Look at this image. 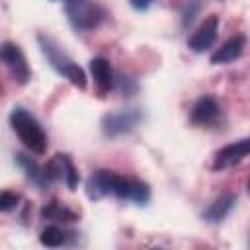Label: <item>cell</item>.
I'll return each mask as SVG.
<instances>
[{
    "instance_id": "obj_12",
    "label": "cell",
    "mask_w": 250,
    "mask_h": 250,
    "mask_svg": "<svg viewBox=\"0 0 250 250\" xmlns=\"http://www.w3.org/2000/svg\"><path fill=\"white\" fill-rule=\"evenodd\" d=\"M244 45H246V37H244L242 33H238V35L227 39L221 47H217V51L211 55L209 62H211V64H229V62L236 61V59L242 55Z\"/></svg>"
},
{
    "instance_id": "obj_22",
    "label": "cell",
    "mask_w": 250,
    "mask_h": 250,
    "mask_svg": "<svg viewBox=\"0 0 250 250\" xmlns=\"http://www.w3.org/2000/svg\"><path fill=\"white\" fill-rule=\"evenodd\" d=\"M53 2H55V0H53Z\"/></svg>"
},
{
    "instance_id": "obj_16",
    "label": "cell",
    "mask_w": 250,
    "mask_h": 250,
    "mask_svg": "<svg viewBox=\"0 0 250 250\" xmlns=\"http://www.w3.org/2000/svg\"><path fill=\"white\" fill-rule=\"evenodd\" d=\"M57 156H59V160H61V178H62L64 186H66L70 191H74V189L78 188L80 174H78V170H76V166H74V162L70 160L68 154L57 152Z\"/></svg>"
},
{
    "instance_id": "obj_15",
    "label": "cell",
    "mask_w": 250,
    "mask_h": 250,
    "mask_svg": "<svg viewBox=\"0 0 250 250\" xmlns=\"http://www.w3.org/2000/svg\"><path fill=\"white\" fill-rule=\"evenodd\" d=\"M74 238H76L74 230H66V229L59 227V225H49L39 234V242L43 246H47V248H59V246L70 244Z\"/></svg>"
},
{
    "instance_id": "obj_1",
    "label": "cell",
    "mask_w": 250,
    "mask_h": 250,
    "mask_svg": "<svg viewBox=\"0 0 250 250\" xmlns=\"http://www.w3.org/2000/svg\"><path fill=\"white\" fill-rule=\"evenodd\" d=\"M86 195L94 201L115 195L121 201H133L137 205H146L150 199V188L137 178L121 176L111 170H96L86 180Z\"/></svg>"
},
{
    "instance_id": "obj_14",
    "label": "cell",
    "mask_w": 250,
    "mask_h": 250,
    "mask_svg": "<svg viewBox=\"0 0 250 250\" xmlns=\"http://www.w3.org/2000/svg\"><path fill=\"white\" fill-rule=\"evenodd\" d=\"M41 219L51 221V223H74L78 221V213L72 211L70 207H66L64 203H61L59 199H51L49 203H45L41 207Z\"/></svg>"
},
{
    "instance_id": "obj_11",
    "label": "cell",
    "mask_w": 250,
    "mask_h": 250,
    "mask_svg": "<svg viewBox=\"0 0 250 250\" xmlns=\"http://www.w3.org/2000/svg\"><path fill=\"white\" fill-rule=\"evenodd\" d=\"M90 74L94 78V84L100 92V96L107 94L113 86H115V78H113V70L107 59L104 57H94L90 61Z\"/></svg>"
},
{
    "instance_id": "obj_18",
    "label": "cell",
    "mask_w": 250,
    "mask_h": 250,
    "mask_svg": "<svg viewBox=\"0 0 250 250\" xmlns=\"http://www.w3.org/2000/svg\"><path fill=\"white\" fill-rule=\"evenodd\" d=\"M117 90H119V92H125L123 96H131V94L137 90V84H135V80H133V78L121 76V78L117 80Z\"/></svg>"
},
{
    "instance_id": "obj_8",
    "label": "cell",
    "mask_w": 250,
    "mask_h": 250,
    "mask_svg": "<svg viewBox=\"0 0 250 250\" xmlns=\"http://www.w3.org/2000/svg\"><path fill=\"white\" fill-rule=\"evenodd\" d=\"M217 31H219V16L211 14L203 20V23L189 35L188 39V47L193 51V53H203L207 51L215 39H217Z\"/></svg>"
},
{
    "instance_id": "obj_5",
    "label": "cell",
    "mask_w": 250,
    "mask_h": 250,
    "mask_svg": "<svg viewBox=\"0 0 250 250\" xmlns=\"http://www.w3.org/2000/svg\"><path fill=\"white\" fill-rule=\"evenodd\" d=\"M0 57H2V62L8 70V74L12 76V80L20 86H25L29 80H31V68L27 64V59L23 55V51L12 43V41H4L2 43V49H0Z\"/></svg>"
},
{
    "instance_id": "obj_17",
    "label": "cell",
    "mask_w": 250,
    "mask_h": 250,
    "mask_svg": "<svg viewBox=\"0 0 250 250\" xmlns=\"http://www.w3.org/2000/svg\"><path fill=\"white\" fill-rule=\"evenodd\" d=\"M18 201H20V195H18L16 191L4 189V191L0 193V209H2L4 213L16 209V207H18Z\"/></svg>"
},
{
    "instance_id": "obj_10",
    "label": "cell",
    "mask_w": 250,
    "mask_h": 250,
    "mask_svg": "<svg viewBox=\"0 0 250 250\" xmlns=\"http://www.w3.org/2000/svg\"><path fill=\"white\" fill-rule=\"evenodd\" d=\"M16 164L23 170V174H25V178L33 184V186H37L39 189H47L49 186H51V180H49V176H47V170H45V164L41 166L35 158H31V156H27V154H23V152H16Z\"/></svg>"
},
{
    "instance_id": "obj_9",
    "label": "cell",
    "mask_w": 250,
    "mask_h": 250,
    "mask_svg": "<svg viewBox=\"0 0 250 250\" xmlns=\"http://www.w3.org/2000/svg\"><path fill=\"white\" fill-rule=\"evenodd\" d=\"M221 113V107L217 104V100L213 96H201L193 107H191V113H189V121L195 125V127H209L211 123L217 121Z\"/></svg>"
},
{
    "instance_id": "obj_7",
    "label": "cell",
    "mask_w": 250,
    "mask_h": 250,
    "mask_svg": "<svg viewBox=\"0 0 250 250\" xmlns=\"http://www.w3.org/2000/svg\"><path fill=\"white\" fill-rule=\"evenodd\" d=\"M246 156H250V137L229 143L223 148H219L215 154V160H213V170L230 168V166L238 164L240 160H244Z\"/></svg>"
},
{
    "instance_id": "obj_4",
    "label": "cell",
    "mask_w": 250,
    "mask_h": 250,
    "mask_svg": "<svg viewBox=\"0 0 250 250\" xmlns=\"http://www.w3.org/2000/svg\"><path fill=\"white\" fill-rule=\"evenodd\" d=\"M62 2H64L66 20L74 31H92L105 18V12L92 0H62Z\"/></svg>"
},
{
    "instance_id": "obj_20",
    "label": "cell",
    "mask_w": 250,
    "mask_h": 250,
    "mask_svg": "<svg viewBox=\"0 0 250 250\" xmlns=\"http://www.w3.org/2000/svg\"><path fill=\"white\" fill-rule=\"evenodd\" d=\"M129 2H131V6H133L135 10H146L152 0H129Z\"/></svg>"
},
{
    "instance_id": "obj_2",
    "label": "cell",
    "mask_w": 250,
    "mask_h": 250,
    "mask_svg": "<svg viewBox=\"0 0 250 250\" xmlns=\"http://www.w3.org/2000/svg\"><path fill=\"white\" fill-rule=\"evenodd\" d=\"M37 43H39V49L43 53V57L47 59V62L55 68V72H59L61 76H64L72 86L84 90L88 80H86V72L66 55V51L49 35L45 33H39L37 35Z\"/></svg>"
},
{
    "instance_id": "obj_19",
    "label": "cell",
    "mask_w": 250,
    "mask_h": 250,
    "mask_svg": "<svg viewBox=\"0 0 250 250\" xmlns=\"http://www.w3.org/2000/svg\"><path fill=\"white\" fill-rule=\"evenodd\" d=\"M197 8H199V4H193L191 8H188V10L184 12V18H182V25H184V27H189V25H191V21H193V18H195V12H197Z\"/></svg>"
},
{
    "instance_id": "obj_13",
    "label": "cell",
    "mask_w": 250,
    "mask_h": 250,
    "mask_svg": "<svg viewBox=\"0 0 250 250\" xmlns=\"http://www.w3.org/2000/svg\"><path fill=\"white\" fill-rule=\"evenodd\" d=\"M234 203H236V195H232V193H225V195H221L219 199H215V201L201 213V219H203L205 223L217 225V223H221V221L232 211Z\"/></svg>"
},
{
    "instance_id": "obj_3",
    "label": "cell",
    "mask_w": 250,
    "mask_h": 250,
    "mask_svg": "<svg viewBox=\"0 0 250 250\" xmlns=\"http://www.w3.org/2000/svg\"><path fill=\"white\" fill-rule=\"evenodd\" d=\"M10 125L18 139L23 143L25 148H29L33 154H43L47 150V135L39 121L23 107H14L10 113Z\"/></svg>"
},
{
    "instance_id": "obj_21",
    "label": "cell",
    "mask_w": 250,
    "mask_h": 250,
    "mask_svg": "<svg viewBox=\"0 0 250 250\" xmlns=\"http://www.w3.org/2000/svg\"><path fill=\"white\" fill-rule=\"evenodd\" d=\"M248 191H250V180H248Z\"/></svg>"
},
{
    "instance_id": "obj_6",
    "label": "cell",
    "mask_w": 250,
    "mask_h": 250,
    "mask_svg": "<svg viewBox=\"0 0 250 250\" xmlns=\"http://www.w3.org/2000/svg\"><path fill=\"white\" fill-rule=\"evenodd\" d=\"M143 119V113L137 107L121 109L115 113H105L102 117V133L105 137H119L125 133H131Z\"/></svg>"
}]
</instances>
